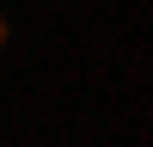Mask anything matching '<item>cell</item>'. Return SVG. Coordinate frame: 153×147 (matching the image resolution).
Segmentation results:
<instances>
[{
  "label": "cell",
  "mask_w": 153,
  "mask_h": 147,
  "mask_svg": "<svg viewBox=\"0 0 153 147\" xmlns=\"http://www.w3.org/2000/svg\"><path fill=\"white\" fill-rule=\"evenodd\" d=\"M6 37H12V19H6V12H0V49H6Z\"/></svg>",
  "instance_id": "1"
}]
</instances>
